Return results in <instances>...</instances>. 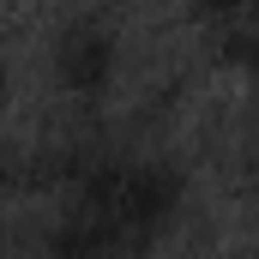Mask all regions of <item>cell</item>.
<instances>
[{"label":"cell","mask_w":259,"mask_h":259,"mask_svg":"<svg viewBox=\"0 0 259 259\" xmlns=\"http://www.w3.org/2000/svg\"><path fill=\"white\" fill-rule=\"evenodd\" d=\"M12 91H18V78H12V66H6V55H0V115L12 109Z\"/></svg>","instance_id":"4"},{"label":"cell","mask_w":259,"mask_h":259,"mask_svg":"<svg viewBox=\"0 0 259 259\" xmlns=\"http://www.w3.org/2000/svg\"><path fill=\"white\" fill-rule=\"evenodd\" d=\"M187 205V175L181 163L157 151H97L72 169V199L66 211L103 229L127 259L151 253Z\"/></svg>","instance_id":"1"},{"label":"cell","mask_w":259,"mask_h":259,"mask_svg":"<svg viewBox=\"0 0 259 259\" xmlns=\"http://www.w3.org/2000/svg\"><path fill=\"white\" fill-rule=\"evenodd\" d=\"M127 66V36L109 12H66L49 36V78L66 103H103L115 97Z\"/></svg>","instance_id":"2"},{"label":"cell","mask_w":259,"mask_h":259,"mask_svg":"<svg viewBox=\"0 0 259 259\" xmlns=\"http://www.w3.org/2000/svg\"><path fill=\"white\" fill-rule=\"evenodd\" d=\"M42 259H127V253H121L103 229H91L84 217L61 211L55 229H49V241H42Z\"/></svg>","instance_id":"3"}]
</instances>
